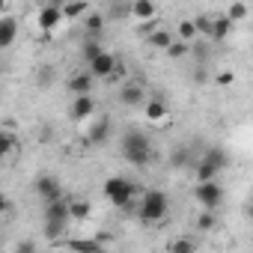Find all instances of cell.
Returning a JSON list of instances; mask_svg holds the SVG:
<instances>
[{
	"mask_svg": "<svg viewBox=\"0 0 253 253\" xmlns=\"http://www.w3.org/2000/svg\"><path fill=\"white\" fill-rule=\"evenodd\" d=\"M173 164H176V167H185V164H188V152H185V149H182V152H176Z\"/></svg>",
	"mask_w": 253,
	"mask_h": 253,
	"instance_id": "836d02e7",
	"label": "cell"
},
{
	"mask_svg": "<svg viewBox=\"0 0 253 253\" xmlns=\"http://www.w3.org/2000/svg\"><path fill=\"white\" fill-rule=\"evenodd\" d=\"M232 33V21L226 18V15H211V42H223L226 36Z\"/></svg>",
	"mask_w": 253,
	"mask_h": 253,
	"instance_id": "4fadbf2b",
	"label": "cell"
},
{
	"mask_svg": "<svg viewBox=\"0 0 253 253\" xmlns=\"http://www.w3.org/2000/svg\"><path fill=\"white\" fill-rule=\"evenodd\" d=\"M60 21H63V9H60V6H51V3H48V6L39 12V27H42L45 33H51Z\"/></svg>",
	"mask_w": 253,
	"mask_h": 253,
	"instance_id": "7c38bea8",
	"label": "cell"
},
{
	"mask_svg": "<svg viewBox=\"0 0 253 253\" xmlns=\"http://www.w3.org/2000/svg\"><path fill=\"white\" fill-rule=\"evenodd\" d=\"M146 119H149V122H164V119H167V104H164L161 98H152V101L146 104Z\"/></svg>",
	"mask_w": 253,
	"mask_h": 253,
	"instance_id": "e0dca14e",
	"label": "cell"
},
{
	"mask_svg": "<svg viewBox=\"0 0 253 253\" xmlns=\"http://www.w3.org/2000/svg\"><path fill=\"white\" fill-rule=\"evenodd\" d=\"M18 146V140H15V134H9V131H0V161H3L12 149Z\"/></svg>",
	"mask_w": 253,
	"mask_h": 253,
	"instance_id": "cb8c5ba5",
	"label": "cell"
},
{
	"mask_svg": "<svg viewBox=\"0 0 253 253\" xmlns=\"http://www.w3.org/2000/svg\"><path fill=\"white\" fill-rule=\"evenodd\" d=\"M203 158H206L209 164H214L217 170H223V167L229 164V158H226V152H223L220 146H211V149H206V152H203Z\"/></svg>",
	"mask_w": 253,
	"mask_h": 253,
	"instance_id": "ac0fdd59",
	"label": "cell"
},
{
	"mask_svg": "<svg viewBox=\"0 0 253 253\" xmlns=\"http://www.w3.org/2000/svg\"><path fill=\"white\" fill-rule=\"evenodd\" d=\"M167 54H170L173 60H179V57H185V54H188V42H182V39H173V42L167 45Z\"/></svg>",
	"mask_w": 253,
	"mask_h": 253,
	"instance_id": "83f0119b",
	"label": "cell"
},
{
	"mask_svg": "<svg viewBox=\"0 0 253 253\" xmlns=\"http://www.w3.org/2000/svg\"><path fill=\"white\" fill-rule=\"evenodd\" d=\"M167 211H170V197H167L164 191L152 188V191H146V194L140 197L137 214H140L143 223H161V220L167 217Z\"/></svg>",
	"mask_w": 253,
	"mask_h": 253,
	"instance_id": "7a4b0ae2",
	"label": "cell"
},
{
	"mask_svg": "<svg viewBox=\"0 0 253 253\" xmlns=\"http://www.w3.org/2000/svg\"><path fill=\"white\" fill-rule=\"evenodd\" d=\"M6 9V0H0V12H3Z\"/></svg>",
	"mask_w": 253,
	"mask_h": 253,
	"instance_id": "74e56055",
	"label": "cell"
},
{
	"mask_svg": "<svg viewBox=\"0 0 253 253\" xmlns=\"http://www.w3.org/2000/svg\"><path fill=\"white\" fill-rule=\"evenodd\" d=\"M232 81H235V75H232V72H220V75H217V84H220V86H229Z\"/></svg>",
	"mask_w": 253,
	"mask_h": 253,
	"instance_id": "d6a6232c",
	"label": "cell"
},
{
	"mask_svg": "<svg viewBox=\"0 0 253 253\" xmlns=\"http://www.w3.org/2000/svg\"><path fill=\"white\" fill-rule=\"evenodd\" d=\"M217 173H220V170H217L214 164H209L206 158H200V161H197V182H206V179H214Z\"/></svg>",
	"mask_w": 253,
	"mask_h": 253,
	"instance_id": "7402d4cb",
	"label": "cell"
},
{
	"mask_svg": "<svg viewBox=\"0 0 253 253\" xmlns=\"http://www.w3.org/2000/svg\"><path fill=\"white\" fill-rule=\"evenodd\" d=\"M66 247H72V250H92V253H98V250H101V241H92V238H72V241H66Z\"/></svg>",
	"mask_w": 253,
	"mask_h": 253,
	"instance_id": "603a6c76",
	"label": "cell"
},
{
	"mask_svg": "<svg viewBox=\"0 0 253 253\" xmlns=\"http://www.w3.org/2000/svg\"><path fill=\"white\" fill-rule=\"evenodd\" d=\"M107 15H110L113 21H122V18H128V15H131V3H128V0H116V3L107 9Z\"/></svg>",
	"mask_w": 253,
	"mask_h": 253,
	"instance_id": "44dd1931",
	"label": "cell"
},
{
	"mask_svg": "<svg viewBox=\"0 0 253 253\" xmlns=\"http://www.w3.org/2000/svg\"><path fill=\"white\" fill-rule=\"evenodd\" d=\"M92 89V78L89 75H72V81H69V92H75V95H84V92H89Z\"/></svg>",
	"mask_w": 253,
	"mask_h": 253,
	"instance_id": "2e32d148",
	"label": "cell"
},
{
	"mask_svg": "<svg viewBox=\"0 0 253 253\" xmlns=\"http://www.w3.org/2000/svg\"><path fill=\"white\" fill-rule=\"evenodd\" d=\"M36 81H39V89H48V86H51V81H54V69H51V66H45V69L39 72V78H36Z\"/></svg>",
	"mask_w": 253,
	"mask_h": 253,
	"instance_id": "1f68e13d",
	"label": "cell"
},
{
	"mask_svg": "<svg viewBox=\"0 0 253 253\" xmlns=\"http://www.w3.org/2000/svg\"><path fill=\"white\" fill-rule=\"evenodd\" d=\"M18 36V21L12 15H0V51L9 48Z\"/></svg>",
	"mask_w": 253,
	"mask_h": 253,
	"instance_id": "30bf717a",
	"label": "cell"
},
{
	"mask_svg": "<svg viewBox=\"0 0 253 253\" xmlns=\"http://www.w3.org/2000/svg\"><path fill=\"white\" fill-rule=\"evenodd\" d=\"M101 54V45H98V39H86V45H84V60L89 63L92 57H98Z\"/></svg>",
	"mask_w": 253,
	"mask_h": 253,
	"instance_id": "f1b7e54d",
	"label": "cell"
},
{
	"mask_svg": "<svg viewBox=\"0 0 253 253\" xmlns=\"http://www.w3.org/2000/svg\"><path fill=\"white\" fill-rule=\"evenodd\" d=\"M92 110H95V98H92L89 92L75 95V101H72V119L84 122V119H89V116H92Z\"/></svg>",
	"mask_w": 253,
	"mask_h": 253,
	"instance_id": "ba28073f",
	"label": "cell"
},
{
	"mask_svg": "<svg viewBox=\"0 0 253 253\" xmlns=\"http://www.w3.org/2000/svg\"><path fill=\"white\" fill-rule=\"evenodd\" d=\"M89 211H92V209H89V203H84V200H72V203H69V217H72V220H86Z\"/></svg>",
	"mask_w": 253,
	"mask_h": 253,
	"instance_id": "d6986e66",
	"label": "cell"
},
{
	"mask_svg": "<svg viewBox=\"0 0 253 253\" xmlns=\"http://www.w3.org/2000/svg\"><path fill=\"white\" fill-rule=\"evenodd\" d=\"M33 247H36V244H33V241H24V244H18V247H15V250H21V253H27V250H33Z\"/></svg>",
	"mask_w": 253,
	"mask_h": 253,
	"instance_id": "d590c367",
	"label": "cell"
},
{
	"mask_svg": "<svg viewBox=\"0 0 253 253\" xmlns=\"http://www.w3.org/2000/svg\"><path fill=\"white\" fill-rule=\"evenodd\" d=\"M197 229H214V214H211V209H203V214L197 217Z\"/></svg>",
	"mask_w": 253,
	"mask_h": 253,
	"instance_id": "f546056e",
	"label": "cell"
},
{
	"mask_svg": "<svg viewBox=\"0 0 253 253\" xmlns=\"http://www.w3.org/2000/svg\"><path fill=\"white\" fill-rule=\"evenodd\" d=\"M179 39L182 42H194L197 39V27H194V21H179Z\"/></svg>",
	"mask_w": 253,
	"mask_h": 253,
	"instance_id": "484cf974",
	"label": "cell"
},
{
	"mask_svg": "<svg viewBox=\"0 0 253 253\" xmlns=\"http://www.w3.org/2000/svg\"><path fill=\"white\" fill-rule=\"evenodd\" d=\"M6 209H9V200H6V194H3V191H0V214H3Z\"/></svg>",
	"mask_w": 253,
	"mask_h": 253,
	"instance_id": "e575fe53",
	"label": "cell"
},
{
	"mask_svg": "<svg viewBox=\"0 0 253 253\" xmlns=\"http://www.w3.org/2000/svg\"><path fill=\"white\" fill-rule=\"evenodd\" d=\"M194 247H197V244H194L191 238H176V241L170 244V250H176V253H191Z\"/></svg>",
	"mask_w": 253,
	"mask_h": 253,
	"instance_id": "4dcf8cb0",
	"label": "cell"
},
{
	"mask_svg": "<svg viewBox=\"0 0 253 253\" xmlns=\"http://www.w3.org/2000/svg\"><path fill=\"white\" fill-rule=\"evenodd\" d=\"M33 188H36V194H39L45 203H51V200H60V197H63V185H60L54 176H39Z\"/></svg>",
	"mask_w": 253,
	"mask_h": 253,
	"instance_id": "8992f818",
	"label": "cell"
},
{
	"mask_svg": "<svg viewBox=\"0 0 253 253\" xmlns=\"http://www.w3.org/2000/svg\"><path fill=\"white\" fill-rule=\"evenodd\" d=\"M194 197H197V203H200L203 209H217L220 200H223V188H220L214 179H206V182H197Z\"/></svg>",
	"mask_w": 253,
	"mask_h": 253,
	"instance_id": "277c9868",
	"label": "cell"
},
{
	"mask_svg": "<svg viewBox=\"0 0 253 253\" xmlns=\"http://www.w3.org/2000/svg\"><path fill=\"white\" fill-rule=\"evenodd\" d=\"M122 155L134 167H146L152 161V140L143 131H125L122 134Z\"/></svg>",
	"mask_w": 253,
	"mask_h": 253,
	"instance_id": "6da1fadb",
	"label": "cell"
},
{
	"mask_svg": "<svg viewBox=\"0 0 253 253\" xmlns=\"http://www.w3.org/2000/svg\"><path fill=\"white\" fill-rule=\"evenodd\" d=\"M48 3H51V6H60V9H63V3H66V0H48Z\"/></svg>",
	"mask_w": 253,
	"mask_h": 253,
	"instance_id": "8d00e7d4",
	"label": "cell"
},
{
	"mask_svg": "<svg viewBox=\"0 0 253 253\" xmlns=\"http://www.w3.org/2000/svg\"><path fill=\"white\" fill-rule=\"evenodd\" d=\"M170 42H173V33H167V30H149V45H152V48L167 51Z\"/></svg>",
	"mask_w": 253,
	"mask_h": 253,
	"instance_id": "ffe728a7",
	"label": "cell"
},
{
	"mask_svg": "<svg viewBox=\"0 0 253 253\" xmlns=\"http://www.w3.org/2000/svg\"><path fill=\"white\" fill-rule=\"evenodd\" d=\"M110 131H113V122H110V116H98V119L89 125V131H86V143H92V146H101V143L110 137Z\"/></svg>",
	"mask_w": 253,
	"mask_h": 253,
	"instance_id": "5b68a950",
	"label": "cell"
},
{
	"mask_svg": "<svg viewBox=\"0 0 253 253\" xmlns=\"http://www.w3.org/2000/svg\"><path fill=\"white\" fill-rule=\"evenodd\" d=\"M119 101H122L125 107H137V104L143 101V86L134 84V81L122 84V86H119Z\"/></svg>",
	"mask_w": 253,
	"mask_h": 253,
	"instance_id": "9c48e42d",
	"label": "cell"
},
{
	"mask_svg": "<svg viewBox=\"0 0 253 253\" xmlns=\"http://www.w3.org/2000/svg\"><path fill=\"white\" fill-rule=\"evenodd\" d=\"M113 69H116V57H113L110 51H101L98 57L89 60V72H92L95 78H110Z\"/></svg>",
	"mask_w": 253,
	"mask_h": 253,
	"instance_id": "52a82bcc",
	"label": "cell"
},
{
	"mask_svg": "<svg viewBox=\"0 0 253 253\" xmlns=\"http://www.w3.org/2000/svg\"><path fill=\"white\" fill-rule=\"evenodd\" d=\"M191 21H194V27H197V36H200V33H203L206 39L211 36V18H209V15H197V18H191Z\"/></svg>",
	"mask_w": 253,
	"mask_h": 253,
	"instance_id": "4316f807",
	"label": "cell"
},
{
	"mask_svg": "<svg viewBox=\"0 0 253 253\" xmlns=\"http://www.w3.org/2000/svg\"><path fill=\"white\" fill-rule=\"evenodd\" d=\"M104 21H107V18H104L101 12H86V15H84V27H86L89 36H98V33L104 30Z\"/></svg>",
	"mask_w": 253,
	"mask_h": 253,
	"instance_id": "9a60e30c",
	"label": "cell"
},
{
	"mask_svg": "<svg viewBox=\"0 0 253 253\" xmlns=\"http://www.w3.org/2000/svg\"><path fill=\"white\" fill-rule=\"evenodd\" d=\"M131 15H134L137 21H152V18H158L155 0H131Z\"/></svg>",
	"mask_w": 253,
	"mask_h": 253,
	"instance_id": "8fae6325",
	"label": "cell"
},
{
	"mask_svg": "<svg viewBox=\"0 0 253 253\" xmlns=\"http://www.w3.org/2000/svg\"><path fill=\"white\" fill-rule=\"evenodd\" d=\"M226 18H229L232 24L244 21V18H247V3H241V0H238V3H232V6H229V12H226Z\"/></svg>",
	"mask_w": 253,
	"mask_h": 253,
	"instance_id": "d4e9b609",
	"label": "cell"
},
{
	"mask_svg": "<svg viewBox=\"0 0 253 253\" xmlns=\"http://www.w3.org/2000/svg\"><path fill=\"white\" fill-rule=\"evenodd\" d=\"M134 194H137V185L131 179H125V176H110L104 182V197L113 206H119V209H128L131 200H134Z\"/></svg>",
	"mask_w": 253,
	"mask_h": 253,
	"instance_id": "3957f363",
	"label": "cell"
},
{
	"mask_svg": "<svg viewBox=\"0 0 253 253\" xmlns=\"http://www.w3.org/2000/svg\"><path fill=\"white\" fill-rule=\"evenodd\" d=\"M89 12L86 0H66L63 3V18H84Z\"/></svg>",
	"mask_w": 253,
	"mask_h": 253,
	"instance_id": "5bb4252c",
	"label": "cell"
}]
</instances>
